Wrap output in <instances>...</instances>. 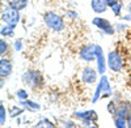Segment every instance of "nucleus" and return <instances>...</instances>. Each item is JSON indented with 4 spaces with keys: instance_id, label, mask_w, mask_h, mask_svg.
<instances>
[{
    "instance_id": "obj_28",
    "label": "nucleus",
    "mask_w": 131,
    "mask_h": 128,
    "mask_svg": "<svg viewBox=\"0 0 131 128\" xmlns=\"http://www.w3.org/2000/svg\"><path fill=\"white\" fill-rule=\"evenodd\" d=\"M67 17L71 18V20H76V18L79 17V15L76 13L75 10H68V12H67Z\"/></svg>"
},
{
    "instance_id": "obj_8",
    "label": "nucleus",
    "mask_w": 131,
    "mask_h": 128,
    "mask_svg": "<svg viewBox=\"0 0 131 128\" xmlns=\"http://www.w3.org/2000/svg\"><path fill=\"white\" fill-rule=\"evenodd\" d=\"M94 50H96V63H97V71L100 74H104L106 71V60L104 56V50L100 45H94Z\"/></svg>"
},
{
    "instance_id": "obj_2",
    "label": "nucleus",
    "mask_w": 131,
    "mask_h": 128,
    "mask_svg": "<svg viewBox=\"0 0 131 128\" xmlns=\"http://www.w3.org/2000/svg\"><path fill=\"white\" fill-rule=\"evenodd\" d=\"M43 22H45V25L52 30V31H57V33H59V31H63L64 30V20L60 15L55 13V12H51V10H49V12H45L43 13Z\"/></svg>"
},
{
    "instance_id": "obj_19",
    "label": "nucleus",
    "mask_w": 131,
    "mask_h": 128,
    "mask_svg": "<svg viewBox=\"0 0 131 128\" xmlns=\"http://www.w3.org/2000/svg\"><path fill=\"white\" fill-rule=\"evenodd\" d=\"M110 9H112V12H113V15H114V16L121 17V16H122L121 13H122V10H123V3L121 2V0H119V2H118L115 5H113Z\"/></svg>"
},
{
    "instance_id": "obj_15",
    "label": "nucleus",
    "mask_w": 131,
    "mask_h": 128,
    "mask_svg": "<svg viewBox=\"0 0 131 128\" xmlns=\"http://www.w3.org/2000/svg\"><path fill=\"white\" fill-rule=\"evenodd\" d=\"M7 2V5L8 7H12V8H15V9H17V10H24L26 7H28V0H5Z\"/></svg>"
},
{
    "instance_id": "obj_27",
    "label": "nucleus",
    "mask_w": 131,
    "mask_h": 128,
    "mask_svg": "<svg viewBox=\"0 0 131 128\" xmlns=\"http://www.w3.org/2000/svg\"><path fill=\"white\" fill-rule=\"evenodd\" d=\"M62 125H63V127H71V128L78 127V124H76L75 122H72V120H63V122H62Z\"/></svg>"
},
{
    "instance_id": "obj_29",
    "label": "nucleus",
    "mask_w": 131,
    "mask_h": 128,
    "mask_svg": "<svg viewBox=\"0 0 131 128\" xmlns=\"http://www.w3.org/2000/svg\"><path fill=\"white\" fill-rule=\"evenodd\" d=\"M105 2H106V4H107L109 8H112L113 5H115V4L119 2V0H105Z\"/></svg>"
},
{
    "instance_id": "obj_21",
    "label": "nucleus",
    "mask_w": 131,
    "mask_h": 128,
    "mask_svg": "<svg viewBox=\"0 0 131 128\" xmlns=\"http://www.w3.org/2000/svg\"><path fill=\"white\" fill-rule=\"evenodd\" d=\"M114 125L117 128H126L127 127V119H123L121 116H114Z\"/></svg>"
},
{
    "instance_id": "obj_13",
    "label": "nucleus",
    "mask_w": 131,
    "mask_h": 128,
    "mask_svg": "<svg viewBox=\"0 0 131 128\" xmlns=\"http://www.w3.org/2000/svg\"><path fill=\"white\" fill-rule=\"evenodd\" d=\"M18 105L23 106L25 110L31 111V112H36V111H39V110H41V105L37 103V102L30 101L29 98H28V99H23V101H18Z\"/></svg>"
},
{
    "instance_id": "obj_20",
    "label": "nucleus",
    "mask_w": 131,
    "mask_h": 128,
    "mask_svg": "<svg viewBox=\"0 0 131 128\" xmlns=\"http://www.w3.org/2000/svg\"><path fill=\"white\" fill-rule=\"evenodd\" d=\"M36 127H49V128H55L57 124H54V123H52L50 119H47V118H42V119L37 123Z\"/></svg>"
},
{
    "instance_id": "obj_11",
    "label": "nucleus",
    "mask_w": 131,
    "mask_h": 128,
    "mask_svg": "<svg viewBox=\"0 0 131 128\" xmlns=\"http://www.w3.org/2000/svg\"><path fill=\"white\" fill-rule=\"evenodd\" d=\"M12 72H13L12 61L7 58H4V56H2V59H0V76H2V79L9 77L10 74H12Z\"/></svg>"
},
{
    "instance_id": "obj_32",
    "label": "nucleus",
    "mask_w": 131,
    "mask_h": 128,
    "mask_svg": "<svg viewBox=\"0 0 131 128\" xmlns=\"http://www.w3.org/2000/svg\"><path fill=\"white\" fill-rule=\"evenodd\" d=\"M127 127H128V128H131V115H130V118L127 119Z\"/></svg>"
},
{
    "instance_id": "obj_12",
    "label": "nucleus",
    "mask_w": 131,
    "mask_h": 128,
    "mask_svg": "<svg viewBox=\"0 0 131 128\" xmlns=\"http://www.w3.org/2000/svg\"><path fill=\"white\" fill-rule=\"evenodd\" d=\"M131 115V103L128 101H119L118 102V112L115 116H121L123 119H128Z\"/></svg>"
},
{
    "instance_id": "obj_25",
    "label": "nucleus",
    "mask_w": 131,
    "mask_h": 128,
    "mask_svg": "<svg viewBox=\"0 0 131 128\" xmlns=\"http://www.w3.org/2000/svg\"><path fill=\"white\" fill-rule=\"evenodd\" d=\"M114 28H115V31H125L128 29V26L126 24H122V22H117L114 25Z\"/></svg>"
},
{
    "instance_id": "obj_18",
    "label": "nucleus",
    "mask_w": 131,
    "mask_h": 128,
    "mask_svg": "<svg viewBox=\"0 0 131 128\" xmlns=\"http://www.w3.org/2000/svg\"><path fill=\"white\" fill-rule=\"evenodd\" d=\"M107 111L114 118V116L117 115V112H118V102L117 101H110L109 102L107 103Z\"/></svg>"
},
{
    "instance_id": "obj_4",
    "label": "nucleus",
    "mask_w": 131,
    "mask_h": 128,
    "mask_svg": "<svg viewBox=\"0 0 131 128\" xmlns=\"http://www.w3.org/2000/svg\"><path fill=\"white\" fill-rule=\"evenodd\" d=\"M106 64H107V68L118 73L121 72L125 67V59L123 55L119 52V50H113V51H109L107 58H106Z\"/></svg>"
},
{
    "instance_id": "obj_22",
    "label": "nucleus",
    "mask_w": 131,
    "mask_h": 128,
    "mask_svg": "<svg viewBox=\"0 0 131 128\" xmlns=\"http://www.w3.org/2000/svg\"><path fill=\"white\" fill-rule=\"evenodd\" d=\"M7 110H5V106L4 103H0V125H4L5 124V120H7Z\"/></svg>"
},
{
    "instance_id": "obj_30",
    "label": "nucleus",
    "mask_w": 131,
    "mask_h": 128,
    "mask_svg": "<svg viewBox=\"0 0 131 128\" xmlns=\"http://www.w3.org/2000/svg\"><path fill=\"white\" fill-rule=\"evenodd\" d=\"M121 20H125V21H131V15L127 13L126 16H121Z\"/></svg>"
},
{
    "instance_id": "obj_6",
    "label": "nucleus",
    "mask_w": 131,
    "mask_h": 128,
    "mask_svg": "<svg viewBox=\"0 0 131 128\" xmlns=\"http://www.w3.org/2000/svg\"><path fill=\"white\" fill-rule=\"evenodd\" d=\"M92 24L97 28V29H100L104 34L106 35H113L115 33V28L114 25L109 21L107 18H104V17H94L92 20Z\"/></svg>"
},
{
    "instance_id": "obj_26",
    "label": "nucleus",
    "mask_w": 131,
    "mask_h": 128,
    "mask_svg": "<svg viewBox=\"0 0 131 128\" xmlns=\"http://www.w3.org/2000/svg\"><path fill=\"white\" fill-rule=\"evenodd\" d=\"M13 46H15V51L20 52L21 50H23V41H21V39H16Z\"/></svg>"
},
{
    "instance_id": "obj_14",
    "label": "nucleus",
    "mask_w": 131,
    "mask_h": 128,
    "mask_svg": "<svg viewBox=\"0 0 131 128\" xmlns=\"http://www.w3.org/2000/svg\"><path fill=\"white\" fill-rule=\"evenodd\" d=\"M91 7L96 13H105L109 8L105 0H91Z\"/></svg>"
},
{
    "instance_id": "obj_24",
    "label": "nucleus",
    "mask_w": 131,
    "mask_h": 128,
    "mask_svg": "<svg viewBox=\"0 0 131 128\" xmlns=\"http://www.w3.org/2000/svg\"><path fill=\"white\" fill-rule=\"evenodd\" d=\"M16 97L18 98V101H23V99H28L29 98V94L25 89H18L16 92Z\"/></svg>"
},
{
    "instance_id": "obj_1",
    "label": "nucleus",
    "mask_w": 131,
    "mask_h": 128,
    "mask_svg": "<svg viewBox=\"0 0 131 128\" xmlns=\"http://www.w3.org/2000/svg\"><path fill=\"white\" fill-rule=\"evenodd\" d=\"M21 81L33 90H39L45 86V79L37 69H28L26 72H24L21 76Z\"/></svg>"
},
{
    "instance_id": "obj_31",
    "label": "nucleus",
    "mask_w": 131,
    "mask_h": 128,
    "mask_svg": "<svg viewBox=\"0 0 131 128\" xmlns=\"http://www.w3.org/2000/svg\"><path fill=\"white\" fill-rule=\"evenodd\" d=\"M127 13H130V15H131V2L127 4Z\"/></svg>"
},
{
    "instance_id": "obj_5",
    "label": "nucleus",
    "mask_w": 131,
    "mask_h": 128,
    "mask_svg": "<svg viewBox=\"0 0 131 128\" xmlns=\"http://www.w3.org/2000/svg\"><path fill=\"white\" fill-rule=\"evenodd\" d=\"M20 20H21V15H20V10L12 8V7H5L2 10V21L5 25L9 26H13L16 28L20 24Z\"/></svg>"
},
{
    "instance_id": "obj_23",
    "label": "nucleus",
    "mask_w": 131,
    "mask_h": 128,
    "mask_svg": "<svg viewBox=\"0 0 131 128\" xmlns=\"http://www.w3.org/2000/svg\"><path fill=\"white\" fill-rule=\"evenodd\" d=\"M8 48H9V46L7 43V41L4 38H2V39H0V55L4 56L7 52H8Z\"/></svg>"
},
{
    "instance_id": "obj_10",
    "label": "nucleus",
    "mask_w": 131,
    "mask_h": 128,
    "mask_svg": "<svg viewBox=\"0 0 131 128\" xmlns=\"http://www.w3.org/2000/svg\"><path fill=\"white\" fill-rule=\"evenodd\" d=\"M73 118L79 120H89L92 123H97L98 115L94 110H86V111H76L73 112Z\"/></svg>"
},
{
    "instance_id": "obj_17",
    "label": "nucleus",
    "mask_w": 131,
    "mask_h": 128,
    "mask_svg": "<svg viewBox=\"0 0 131 128\" xmlns=\"http://www.w3.org/2000/svg\"><path fill=\"white\" fill-rule=\"evenodd\" d=\"M25 111V109L23 107V106H12L10 107V110H9V116L10 118H16V116H20L21 114H23Z\"/></svg>"
},
{
    "instance_id": "obj_9",
    "label": "nucleus",
    "mask_w": 131,
    "mask_h": 128,
    "mask_svg": "<svg viewBox=\"0 0 131 128\" xmlns=\"http://www.w3.org/2000/svg\"><path fill=\"white\" fill-rule=\"evenodd\" d=\"M97 73L98 71H96L92 67H85L81 72V80L84 84L86 85H92L94 82H97Z\"/></svg>"
},
{
    "instance_id": "obj_16",
    "label": "nucleus",
    "mask_w": 131,
    "mask_h": 128,
    "mask_svg": "<svg viewBox=\"0 0 131 128\" xmlns=\"http://www.w3.org/2000/svg\"><path fill=\"white\" fill-rule=\"evenodd\" d=\"M0 34H2V37L4 38H9V37H13L15 35V28L13 26H9V25H3L2 26V30H0Z\"/></svg>"
},
{
    "instance_id": "obj_3",
    "label": "nucleus",
    "mask_w": 131,
    "mask_h": 128,
    "mask_svg": "<svg viewBox=\"0 0 131 128\" xmlns=\"http://www.w3.org/2000/svg\"><path fill=\"white\" fill-rule=\"evenodd\" d=\"M112 94H113V90L110 88V84H109V79L105 76V74H101L100 82L97 84V88H96L94 94H93L92 103H96L98 99H101V98L110 97Z\"/></svg>"
},
{
    "instance_id": "obj_7",
    "label": "nucleus",
    "mask_w": 131,
    "mask_h": 128,
    "mask_svg": "<svg viewBox=\"0 0 131 128\" xmlns=\"http://www.w3.org/2000/svg\"><path fill=\"white\" fill-rule=\"evenodd\" d=\"M79 56L81 60L86 61V63H91L93 60H96V50H94V45L93 43H88V45H84L80 51H79Z\"/></svg>"
}]
</instances>
